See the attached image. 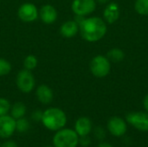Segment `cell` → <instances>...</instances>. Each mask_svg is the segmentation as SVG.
I'll return each mask as SVG.
<instances>
[{
	"mask_svg": "<svg viewBox=\"0 0 148 147\" xmlns=\"http://www.w3.org/2000/svg\"><path fill=\"white\" fill-rule=\"evenodd\" d=\"M106 23L98 16L84 17L79 23L81 36L88 42H95L104 37L107 33Z\"/></svg>",
	"mask_w": 148,
	"mask_h": 147,
	"instance_id": "cell-1",
	"label": "cell"
},
{
	"mask_svg": "<svg viewBox=\"0 0 148 147\" xmlns=\"http://www.w3.org/2000/svg\"><path fill=\"white\" fill-rule=\"evenodd\" d=\"M41 122L48 130L56 132L65 127L67 124V115L65 112L59 107H49L42 111Z\"/></svg>",
	"mask_w": 148,
	"mask_h": 147,
	"instance_id": "cell-2",
	"label": "cell"
},
{
	"mask_svg": "<svg viewBox=\"0 0 148 147\" xmlns=\"http://www.w3.org/2000/svg\"><path fill=\"white\" fill-rule=\"evenodd\" d=\"M52 143L54 147H77L79 146V136L74 129L63 127L56 132Z\"/></svg>",
	"mask_w": 148,
	"mask_h": 147,
	"instance_id": "cell-3",
	"label": "cell"
},
{
	"mask_svg": "<svg viewBox=\"0 0 148 147\" xmlns=\"http://www.w3.org/2000/svg\"><path fill=\"white\" fill-rule=\"evenodd\" d=\"M16 84L19 91L23 94L31 93L36 87V79L32 71L25 68L20 70L16 76Z\"/></svg>",
	"mask_w": 148,
	"mask_h": 147,
	"instance_id": "cell-4",
	"label": "cell"
},
{
	"mask_svg": "<svg viewBox=\"0 0 148 147\" xmlns=\"http://www.w3.org/2000/svg\"><path fill=\"white\" fill-rule=\"evenodd\" d=\"M90 71L92 75L97 78H103L107 76L111 69L110 61L107 56L104 55H96L95 56L89 64Z\"/></svg>",
	"mask_w": 148,
	"mask_h": 147,
	"instance_id": "cell-5",
	"label": "cell"
},
{
	"mask_svg": "<svg viewBox=\"0 0 148 147\" xmlns=\"http://www.w3.org/2000/svg\"><path fill=\"white\" fill-rule=\"evenodd\" d=\"M126 121L140 132H148L147 112H131L127 114Z\"/></svg>",
	"mask_w": 148,
	"mask_h": 147,
	"instance_id": "cell-6",
	"label": "cell"
},
{
	"mask_svg": "<svg viewBox=\"0 0 148 147\" xmlns=\"http://www.w3.org/2000/svg\"><path fill=\"white\" fill-rule=\"evenodd\" d=\"M17 16L23 23H33L39 18V10L32 3H24L19 6Z\"/></svg>",
	"mask_w": 148,
	"mask_h": 147,
	"instance_id": "cell-7",
	"label": "cell"
},
{
	"mask_svg": "<svg viewBox=\"0 0 148 147\" xmlns=\"http://www.w3.org/2000/svg\"><path fill=\"white\" fill-rule=\"evenodd\" d=\"M107 129L112 136L120 138L127 133V122L126 121V120L121 117L114 116L108 120L107 124Z\"/></svg>",
	"mask_w": 148,
	"mask_h": 147,
	"instance_id": "cell-8",
	"label": "cell"
},
{
	"mask_svg": "<svg viewBox=\"0 0 148 147\" xmlns=\"http://www.w3.org/2000/svg\"><path fill=\"white\" fill-rule=\"evenodd\" d=\"M96 8L95 0H73L71 4L72 11L75 16H86L92 14Z\"/></svg>",
	"mask_w": 148,
	"mask_h": 147,
	"instance_id": "cell-9",
	"label": "cell"
},
{
	"mask_svg": "<svg viewBox=\"0 0 148 147\" xmlns=\"http://www.w3.org/2000/svg\"><path fill=\"white\" fill-rule=\"evenodd\" d=\"M16 132V120L10 114L0 116V139H9Z\"/></svg>",
	"mask_w": 148,
	"mask_h": 147,
	"instance_id": "cell-10",
	"label": "cell"
},
{
	"mask_svg": "<svg viewBox=\"0 0 148 147\" xmlns=\"http://www.w3.org/2000/svg\"><path fill=\"white\" fill-rule=\"evenodd\" d=\"M39 18L44 24H53L58 18V12L56 8L49 3L42 5L39 9Z\"/></svg>",
	"mask_w": 148,
	"mask_h": 147,
	"instance_id": "cell-11",
	"label": "cell"
},
{
	"mask_svg": "<svg viewBox=\"0 0 148 147\" xmlns=\"http://www.w3.org/2000/svg\"><path fill=\"white\" fill-rule=\"evenodd\" d=\"M36 96L40 103L43 105H49L54 99V92L48 85L41 84L36 89Z\"/></svg>",
	"mask_w": 148,
	"mask_h": 147,
	"instance_id": "cell-12",
	"label": "cell"
},
{
	"mask_svg": "<svg viewBox=\"0 0 148 147\" xmlns=\"http://www.w3.org/2000/svg\"><path fill=\"white\" fill-rule=\"evenodd\" d=\"M74 130L78 134L79 137L89 135L93 130V124L89 118L88 117H80L75 123Z\"/></svg>",
	"mask_w": 148,
	"mask_h": 147,
	"instance_id": "cell-13",
	"label": "cell"
},
{
	"mask_svg": "<svg viewBox=\"0 0 148 147\" xmlns=\"http://www.w3.org/2000/svg\"><path fill=\"white\" fill-rule=\"evenodd\" d=\"M59 32L64 38H73L79 32V25L75 20H67L60 26Z\"/></svg>",
	"mask_w": 148,
	"mask_h": 147,
	"instance_id": "cell-14",
	"label": "cell"
},
{
	"mask_svg": "<svg viewBox=\"0 0 148 147\" xmlns=\"http://www.w3.org/2000/svg\"><path fill=\"white\" fill-rule=\"evenodd\" d=\"M120 8L116 3H109L104 10V19L108 23H114L120 17Z\"/></svg>",
	"mask_w": 148,
	"mask_h": 147,
	"instance_id": "cell-15",
	"label": "cell"
},
{
	"mask_svg": "<svg viewBox=\"0 0 148 147\" xmlns=\"http://www.w3.org/2000/svg\"><path fill=\"white\" fill-rule=\"evenodd\" d=\"M27 112V107L23 103V102H16L15 104H13L10 107V115L15 119V120H18L21 119L23 117L25 116Z\"/></svg>",
	"mask_w": 148,
	"mask_h": 147,
	"instance_id": "cell-16",
	"label": "cell"
},
{
	"mask_svg": "<svg viewBox=\"0 0 148 147\" xmlns=\"http://www.w3.org/2000/svg\"><path fill=\"white\" fill-rule=\"evenodd\" d=\"M107 57L108 59L110 61V62H121L124 57H125V54L124 52L121 49H118V48H114V49H110L108 54H107Z\"/></svg>",
	"mask_w": 148,
	"mask_h": 147,
	"instance_id": "cell-17",
	"label": "cell"
},
{
	"mask_svg": "<svg viewBox=\"0 0 148 147\" xmlns=\"http://www.w3.org/2000/svg\"><path fill=\"white\" fill-rule=\"evenodd\" d=\"M38 65L37 57L35 55H28L23 60V68L33 71Z\"/></svg>",
	"mask_w": 148,
	"mask_h": 147,
	"instance_id": "cell-18",
	"label": "cell"
},
{
	"mask_svg": "<svg viewBox=\"0 0 148 147\" xmlns=\"http://www.w3.org/2000/svg\"><path fill=\"white\" fill-rule=\"evenodd\" d=\"M29 122L27 119H25L24 117L16 120V132L18 133H25L29 129Z\"/></svg>",
	"mask_w": 148,
	"mask_h": 147,
	"instance_id": "cell-19",
	"label": "cell"
},
{
	"mask_svg": "<svg viewBox=\"0 0 148 147\" xmlns=\"http://www.w3.org/2000/svg\"><path fill=\"white\" fill-rule=\"evenodd\" d=\"M12 70V65L7 59L0 57V76H5L9 75Z\"/></svg>",
	"mask_w": 148,
	"mask_h": 147,
	"instance_id": "cell-20",
	"label": "cell"
},
{
	"mask_svg": "<svg viewBox=\"0 0 148 147\" xmlns=\"http://www.w3.org/2000/svg\"><path fill=\"white\" fill-rule=\"evenodd\" d=\"M134 8L139 14L148 16V0H136Z\"/></svg>",
	"mask_w": 148,
	"mask_h": 147,
	"instance_id": "cell-21",
	"label": "cell"
},
{
	"mask_svg": "<svg viewBox=\"0 0 148 147\" xmlns=\"http://www.w3.org/2000/svg\"><path fill=\"white\" fill-rule=\"evenodd\" d=\"M10 101L3 97H0V116L8 114L10 110Z\"/></svg>",
	"mask_w": 148,
	"mask_h": 147,
	"instance_id": "cell-22",
	"label": "cell"
},
{
	"mask_svg": "<svg viewBox=\"0 0 148 147\" xmlns=\"http://www.w3.org/2000/svg\"><path fill=\"white\" fill-rule=\"evenodd\" d=\"M94 134L98 140L101 141L106 138V130L101 126H97L94 130Z\"/></svg>",
	"mask_w": 148,
	"mask_h": 147,
	"instance_id": "cell-23",
	"label": "cell"
},
{
	"mask_svg": "<svg viewBox=\"0 0 148 147\" xmlns=\"http://www.w3.org/2000/svg\"><path fill=\"white\" fill-rule=\"evenodd\" d=\"M79 145L82 147H88L91 145V139L88 135L79 137Z\"/></svg>",
	"mask_w": 148,
	"mask_h": 147,
	"instance_id": "cell-24",
	"label": "cell"
},
{
	"mask_svg": "<svg viewBox=\"0 0 148 147\" xmlns=\"http://www.w3.org/2000/svg\"><path fill=\"white\" fill-rule=\"evenodd\" d=\"M42 111L41 110H35L31 113V119L36 122H39L42 120Z\"/></svg>",
	"mask_w": 148,
	"mask_h": 147,
	"instance_id": "cell-25",
	"label": "cell"
},
{
	"mask_svg": "<svg viewBox=\"0 0 148 147\" xmlns=\"http://www.w3.org/2000/svg\"><path fill=\"white\" fill-rule=\"evenodd\" d=\"M0 147H17V145L13 140H7V141L3 142Z\"/></svg>",
	"mask_w": 148,
	"mask_h": 147,
	"instance_id": "cell-26",
	"label": "cell"
},
{
	"mask_svg": "<svg viewBox=\"0 0 148 147\" xmlns=\"http://www.w3.org/2000/svg\"><path fill=\"white\" fill-rule=\"evenodd\" d=\"M143 106H144V108L146 110V112L148 113V94H147L143 100Z\"/></svg>",
	"mask_w": 148,
	"mask_h": 147,
	"instance_id": "cell-27",
	"label": "cell"
},
{
	"mask_svg": "<svg viewBox=\"0 0 148 147\" xmlns=\"http://www.w3.org/2000/svg\"><path fill=\"white\" fill-rule=\"evenodd\" d=\"M97 147H114L111 144L108 143V142H101Z\"/></svg>",
	"mask_w": 148,
	"mask_h": 147,
	"instance_id": "cell-28",
	"label": "cell"
},
{
	"mask_svg": "<svg viewBox=\"0 0 148 147\" xmlns=\"http://www.w3.org/2000/svg\"><path fill=\"white\" fill-rule=\"evenodd\" d=\"M98 3H101V4H104V3H108L110 0H96Z\"/></svg>",
	"mask_w": 148,
	"mask_h": 147,
	"instance_id": "cell-29",
	"label": "cell"
},
{
	"mask_svg": "<svg viewBox=\"0 0 148 147\" xmlns=\"http://www.w3.org/2000/svg\"><path fill=\"white\" fill-rule=\"evenodd\" d=\"M44 147H54L53 146H44Z\"/></svg>",
	"mask_w": 148,
	"mask_h": 147,
	"instance_id": "cell-30",
	"label": "cell"
},
{
	"mask_svg": "<svg viewBox=\"0 0 148 147\" xmlns=\"http://www.w3.org/2000/svg\"><path fill=\"white\" fill-rule=\"evenodd\" d=\"M0 146H1V145H0Z\"/></svg>",
	"mask_w": 148,
	"mask_h": 147,
	"instance_id": "cell-31",
	"label": "cell"
}]
</instances>
